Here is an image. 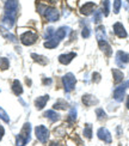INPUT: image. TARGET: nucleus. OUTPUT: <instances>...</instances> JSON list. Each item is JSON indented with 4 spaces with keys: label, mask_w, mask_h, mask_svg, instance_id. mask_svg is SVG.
<instances>
[{
    "label": "nucleus",
    "mask_w": 129,
    "mask_h": 146,
    "mask_svg": "<svg viewBox=\"0 0 129 146\" xmlns=\"http://www.w3.org/2000/svg\"><path fill=\"white\" fill-rule=\"evenodd\" d=\"M30 135H31V125L26 122L23 126L21 134L16 137V146H25L30 140Z\"/></svg>",
    "instance_id": "1"
},
{
    "label": "nucleus",
    "mask_w": 129,
    "mask_h": 146,
    "mask_svg": "<svg viewBox=\"0 0 129 146\" xmlns=\"http://www.w3.org/2000/svg\"><path fill=\"white\" fill-rule=\"evenodd\" d=\"M62 83H64V88H65L66 92H71L75 86L77 79L72 73H67V74L64 76V78H62Z\"/></svg>",
    "instance_id": "2"
},
{
    "label": "nucleus",
    "mask_w": 129,
    "mask_h": 146,
    "mask_svg": "<svg viewBox=\"0 0 129 146\" xmlns=\"http://www.w3.org/2000/svg\"><path fill=\"white\" fill-rule=\"evenodd\" d=\"M17 9H18L17 0H6V3H5V15L6 16L16 17Z\"/></svg>",
    "instance_id": "3"
},
{
    "label": "nucleus",
    "mask_w": 129,
    "mask_h": 146,
    "mask_svg": "<svg viewBox=\"0 0 129 146\" xmlns=\"http://www.w3.org/2000/svg\"><path fill=\"white\" fill-rule=\"evenodd\" d=\"M43 16H44V18L48 22H52V23L58 22L59 18H60L59 11L56 9H54V7H49V6H47V9L44 11V13H43Z\"/></svg>",
    "instance_id": "4"
},
{
    "label": "nucleus",
    "mask_w": 129,
    "mask_h": 146,
    "mask_svg": "<svg viewBox=\"0 0 129 146\" xmlns=\"http://www.w3.org/2000/svg\"><path fill=\"white\" fill-rule=\"evenodd\" d=\"M35 133H36V137H37V139L42 144H44V143L48 141L49 131H48L47 127H44V126H37L35 128Z\"/></svg>",
    "instance_id": "5"
},
{
    "label": "nucleus",
    "mask_w": 129,
    "mask_h": 146,
    "mask_svg": "<svg viewBox=\"0 0 129 146\" xmlns=\"http://www.w3.org/2000/svg\"><path fill=\"white\" fill-rule=\"evenodd\" d=\"M36 40H37V35H36L34 31H25L24 34H22L21 36V41H22V43L23 44H25V46H31L34 44Z\"/></svg>",
    "instance_id": "6"
},
{
    "label": "nucleus",
    "mask_w": 129,
    "mask_h": 146,
    "mask_svg": "<svg viewBox=\"0 0 129 146\" xmlns=\"http://www.w3.org/2000/svg\"><path fill=\"white\" fill-rule=\"evenodd\" d=\"M127 88H129V80L126 82L124 84L120 85L118 88H116V89H115V91H114V98L117 101V102H122V101H123Z\"/></svg>",
    "instance_id": "7"
},
{
    "label": "nucleus",
    "mask_w": 129,
    "mask_h": 146,
    "mask_svg": "<svg viewBox=\"0 0 129 146\" xmlns=\"http://www.w3.org/2000/svg\"><path fill=\"white\" fill-rule=\"evenodd\" d=\"M129 62V54L126 52L118 50L116 54V64H117L120 67H124V66Z\"/></svg>",
    "instance_id": "8"
},
{
    "label": "nucleus",
    "mask_w": 129,
    "mask_h": 146,
    "mask_svg": "<svg viewBox=\"0 0 129 146\" xmlns=\"http://www.w3.org/2000/svg\"><path fill=\"white\" fill-rule=\"evenodd\" d=\"M97 135H98V138H99L101 140L105 141L107 144H110V143L112 141L111 134H110V132H109V131L105 128V127H102V128L98 129V132H97Z\"/></svg>",
    "instance_id": "9"
},
{
    "label": "nucleus",
    "mask_w": 129,
    "mask_h": 146,
    "mask_svg": "<svg viewBox=\"0 0 129 146\" xmlns=\"http://www.w3.org/2000/svg\"><path fill=\"white\" fill-rule=\"evenodd\" d=\"M114 33H115V35L117 36V37H120V38H126L127 36H128L124 27L122 25L121 23H115V24H114Z\"/></svg>",
    "instance_id": "10"
},
{
    "label": "nucleus",
    "mask_w": 129,
    "mask_h": 146,
    "mask_svg": "<svg viewBox=\"0 0 129 146\" xmlns=\"http://www.w3.org/2000/svg\"><path fill=\"white\" fill-rule=\"evenodd\" d=\"M68 31H69V28L68 27H61L60 29H58V31H55L54 38H56L60 42L61 40H64L66 37L67 34H68Z\"/></svg>",
    "instance_id": "11"
},
{
    "label": "nucleus",
    "mask_w": 129,
    "mask_h": 146,
    "mask_svg": "<svg viewBox=\"0 0 129 146\" xmlns=\"http://www.w3.org/2000/svg\"><path fill=\"white\" fill-rule=\"evenodd\" d=\"M95 7H96L95 3H86V4H84L80 7V13L85 15V16H89V15H91L92 12H93Z\"/></svg>",
    "instance_id": "12"
},
{
    "label": "nucleus",
    "mask_w": 129,
    "mask_h": 146,
    "mask_svg": "<svg viewBox=\"0 0 129 146\" xmlns=\"http://www.w3.org/2000/svg\"><path fill=\"white\" fill-rule=\"evenodd\" d=\"M81 101H83V103L86 107L95 106V104H97V103H98V100H96V97L92 96V95H84L81 97Z\"/></svg>",
    "instance_id": "13"
},
{
    "label": "nucleus",
    "mask_w": 129,
    "mask_h": 146,
    "mask_svg": "<svg viewBox=\"0 0 129 146\" xmlns=\"http://www.w3.org/2000/svg\"><path fill=\"white\" fill-rule=\"evenodd\" d=\"M74 58H75V53H67V54H62V55L59 56V61L64 65H68Z\"/></svg>",
    "instance_id": "14"
},
{
    "label": "nucleus",
    "mask_w": 129,
    "mask_h": 146,
    "mask_svg": "<svg viewBox=\"0 0 129 146\" xmlns=\"http://www.w3.org/2000/svg\"><path fill=\"white\" fill-rule=\"evenodd\" d=\"M48 100H49V96H48V95L42 96V97H38V98L35 101V107L37 108L38 110H40V109H43V108L46 107Z\"/></svg>",
    "instance_id": "15"
},
{
    "label": "nucleus",
    "mask_w": 129,
    "mask_h": 146,
    "mask_svg": "<svg viewBox=\"0 0 129 146\" xmlns=\"http://www.w3.org/2000/svg\"><path fill=\"white\" fill-rule=\"evenodd\" d=\"M99 48H101L102 52L105 54L107 56H110V55H111V53H112L111 47H110V44L108 43L107 41H99Z\"/></svg>",
    "instance_id": "16"
},
{
    "label": "nucleus",
    "mask_w": 129,
    "mask_h": 146,
    "mask_svg": "<svg viewBox=\"0 0 129 146\" xmlns=\"http://www.w3.org/2000/svg\"><path fill=\"white\" fill-rule=\"evenodd\" d=\"M96 36L98 42L99 41H107V34H105V29L104 27H98L96 29Z\"/></svg>",
    "instance_id": "17"
},
{
    "label": "nucleus",
    "mask_w": 129,
    "mask_h": 146,
    "mask_svg": "<svg viewBox=\"0 0 129 146\" xmlns=\"http://www.w3.org/2000/svg\"><path fill=\"white\" fill-rule=\"evenodd\" d=\"M44 117H47L50 121H53V122H55V121L60 120V115L56 111H54V109H53V110H47L44 113Z\"/></svg>",
    "instance_id": "18"
},
{
    "label": "nucleus",
    "mask_w": 129,
    "mask_h": 146,
    "mask_svg": "<svg viewBox=\"0 0 129 146\" xmlns=\"http://www.w3.org/2000/svg\"><path fill=\"white\" fill-rule=\"evenodd\" d=\"M112 76H114V82H115L116 84L121 83L122 80H123V78H124L123 73H122L120 70H116V68L112 70Z\"/></svg>",
    "instance_id": "19"
},
{
    "label": "nucleus",
    "mask_w": 129,
    "mask_h": 146,
    "mask_svg": "<svg viewBox=\"0 0 129 146\" xmlns=\"http://www.w3.org/2000/svg\"><path fill=\"white\" fill-rule=\"evenodd\" d=\"M12 91H13L17 96H19L21 94H23V88H22L19 80H15L13 82V84H12Z\"/></svg>",
    "instance_id": "20"
},
{
    "label": "nucleus",
    "mask_w": 129,
    "mask_h": 146,
    "mask_svg": "<svg viewBox=\"0 0 129 146\" xmlns=\"http://www.w3.org/2000/svg\"><path fill=\"white\" fill-rule=\"evenodd\" d=\"M31 58L35 60L36 62H38V64H41V65H47L48 64V60H47V58H44V56H42V55H38V54H31Z\"/></svg>",
    "instance_id": "21"
},
{
    "label": "nucleus",
    "mask_w": 129,
    "mask_h": 146,
    "mask_svg": "<svg viewBox=\"0 0 129 146\" xmlns=\"http://www.w3.org/2000/svg\"><path fill=\"white\" fill-rule=\"evenodd\" d=\"M53 108L54 109H67V108H68V103H67L66 101H64V100H59L53 106Z\"/></svg>",
    "instance_id": "22"
},
{
    "label": "nucleus",
    "mask_w": 129,
    "mask_h": 146,
    "mask_svg": "<svg viewBox=\"0 0 129 146\" xmlns=\"http://www.w3.org/2000/svg\"><path fill=\"white\" fill-rule=\"evenodd\" d=\"M58 44H59V41L56 40V38H50L49 41H47V42H44V47L46 48H55V47H58Z\"/></svg>",
    "instance_id": "23"
},
{
    "label": "nucleus",
    "mask_w": 129,
    "mask_h": 146,
    "mask_svg": "<svg viewBox=\"0 0 129 146\" xmlns=\"http://www.w3.org/2000/svg\"><path fill=\"white\" fill-rule=\"evenodd\" d=\"M54 31H55L54 28H52V27L47 28L46 33H44V38H46V40H50V38H53V37H54V34H55Z\"/></svg>",
    "instance_id": "24"
},
{
    "label": "nucleus",
    "mask_w": 129,
    "mask_h": 146,
    "mask_svg": "<svg viewBox=\"0 0 129 146\" xmlns=\"http://www.w3.org/2000/svg\"><path fill=\"white\" fill-rule=\"evenodd\" d=\"M9 66H10V62H9V60L6 59V58H0V70H7L9 68Z\"/></svg>",
    "instance_id": "25"
},
{
    "label": "nucleus",
    "mask_w": 129,
    "mask_h": 146,
    "mask_svg": "<svg viewBox=\"0 0 129 146\" xmlns=\"http://www.w3.org/2000/svg\"><path fill=\"white\" fill-rule=\"evenodd\" d=\"M1 34H3V36H4L5 38H7V40H10V41H12V42H16V36L12 35V34H10V33H7L4 28L1 29Z\"/></svg>",
    "instance_id": "26"
},
{
    "label": "nucleus",
    "mask_w": 129,
    "mask_h": 146,
    "mask_svg": "<svg viewBox=\"0 0 129 146\" xmlns=\"http://www.w3.org/2000/svg\"><path fill=\"white\" fill-rule=\"evenodd\" d=\"M84 137L86 138H91L92 137V126L91 125H86V127L84 128Z\"/></svg>",
    "instance_id": "27"
},
{
    "label": "nucleus",
    "mask_w": 129,
    "mask_h": 146,
    "mask_svg": "<svg viewBox=\"0 0 129 146\" xmlns=\"http://www.w3.org/2000/svg\"><path fill=\"white\" fill-rule=\"evenodd\" d=\"M103 12L105 16L109 15V12H110V1L109 0H104L103 1Z\"/></svg>",
    "instance_id": "28"
},
{
    "label": "nucleus",
    "mask_w": 129,
    "mask_h": 146,
    "mask_svg": "<svg viewBox=\"0 0 129 146\" xmlns=\"http://www.w3.org/2000/svg\"><path fill=\"white\" fill-rule=\"evenodd\" d=\"M0 119H3V120L5 121V122H7V123L10 122V117H9L7 113H6L1 107H0Z\"/></svg>",
    "instance_id": "29"
},
{
    "label": "nucleus",
    "mask_w": 129,
    "mask_h": 146,
    "mask_svg": "<svg viewBox=\"0 0 129 146\" xmlns=\"http://www.w3.org/2000/svg\"><path fill=\"white\" fill-rule=\"evenodd\" d=\"M96 114H97V117L99 119V120H105L107 119V114H105V111L103 110V109H97L96 110Z\"/></svg>",
    "instance_id": "30"
},
{
    "label": "nucleus",
    "mask_w": 129,
    "mask_h": 146,
    "mask_svg": "<svg viewBox=\"0 0 129 146\" xmlns=\"http://www.w3.org/2000/svg\"><path fill=\"white\" fill-rule=\"evenodd\" d=\"M122 5V0H114V12L115 13H118Z\"/></svg>",
    "instance_id": "31"
},
{
    "label": "nucleus",
    "mask_w": 129,
    "mask_h": 146,
    "mask_svg": "<svg viewBox=\"0 0 129 146\" xmlns=\"http://www.w3.org/2000/svg\"><path fill=\"white\" fill-rule=\"evenodd\" d=\"M93 22H95L96 24H98V23L102 22V12H101V11H96V12H95V15H93Z\"/></svg>",
    "instance_id": "32"
},
{
    "label": "nucleus",
    "mask_w": 129,
    "mask_h": 146,
    "mask_svg": "<svg viewBox=\"0 0 129 146\" xmlns=\"http://www.w3.org/2000/svg\"><path fill=\"white\" fill-rule=\"evenodd\" d=\"M90 35H91V31H90V28H89V25H85V27L83 28L81 36H83L84 38H87V37H90Z\"/></svg>",
    "instance_id": "33"
},
{
    "label": "nucleus",
    "mask_w": 129,
    "mask_h": 146,
    "mask_svg": "<svg viewBox=\"0 0 129 146\" xmlns=\"http://www.w3.org/2000/svg\"><path fill=\"white\" fill-rule=\"evenodd\" d=\"M68 117H69V121H75L77 120V109L75 108H73L72 110H71Z\"/></svg>",
    "instance_id": "34"
},
{
    "label": "nucleus",
    "mask_w": 129,
    "mask_h": 146,
    "mask_svg": "<svg viewBox=\"0 0 129 146\" xmlns=\"http://www.w3.org/2000/svg\"><path fill=\"white\" fill-rule=\"evenodd\" d=\"M99 79H101V76L98 73H93V80L97 83V82H99Z\"/></svg>",
    "instance_id": "35"
},
{
    "label": "nucleus",
    "mask_w": 129,
    "mask_h": 146,
    "mask_svg": "<svg viewBox=\"0 0 129 146\" xmlns=\"http://www.w3.org/2000/svg\"><path fill=\"white\" fill-rule=\"evenodd\" d=\"M43 84H46V85H50V84H52V79H50V78H46V79H43Z\"/></svg>",
    "instance_id": "36"
},
{
    "label": "nucleus",
    "mask_w": 129,
    "mask_h": 146,
    "mask_svg": "<svg viewBox=\"0 0 129 146\" xmlns=\"http://www.w3.org/2000/svg\"><path fill=\"white\" fill-rule=\"evenodd\" d=\"M4 133H5L4 127H3V126H0V140H1V139H3V137H4Z\"/></svg>",
    "instance_id": "37"
},
{
    "label": "nucleus",
    "mask_w": 129,
    "mask_h": 146,
    "mask_svg": "<svg viewBox=\"0 0 129 146\" xmlns=\"http://www.w3.org/2000/svg\"><path fill=\"white\" fill-rule=\"evenodd\" d=\"M49 146H61V145H60L58 141H52V143H50V145H49Z\"/></svg>",
    "instance_id": "38"
},
{
    "label": "nucleus",
    "mask_w": 129,
    "mask_h": 146,
    "mask_svg": "<svg viewBox=\"0 0 129 146\" xmlns=\"http://www.w3.org/2000/svg\"><path fill=\"white\" fill-rule=\"evenodd\" d=\"M127 108L129 109V96L127 97Z\"/></svg>",
    "instance_id": "39"
},
{
    "label": "nucleus",
    "mask_w": 129,
    "mask_h": 146,
    "mask_svg": "<svg viewBox=\"0 0 129 146\" xmlns=\"http://www.w3.org/2000/svg\"><path fill=\"white\" fill-rule=\"evenodd\" d=\"M48 1H49V3H53V4H54V3H58L59 0H48Z\"/></svg>",
    "instance_id": "40"
},
{
    "label": "nucleus",
    "mask_w": 129,
    "mask_h": 146,
    "mask_svg": "<svg viewBox=\"0 0 129 146\" xmlns=\"http://www.w3.org/2000/svg\"><path fill=\"white\" fill-rule=\"evenodd\" d=\"M127 1H128V3H129V0H127Z\"/></svg>",
    "instance_id": "41"
}]
</instances>
